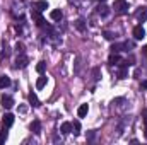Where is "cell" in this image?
Instances as JSON below:
<instances>
[{"label":"cell","mask_w":147,"mask_h":145,"mask_svg":"<svg viewBox=\"0 0 147 145\" xmlns=\"http://www.w3.org/2000/svg\"><path fill=\"white\" fill-rule=\"evenodd\" d=\"M113 9H115V12L120 14V15L128 14V3H127V0H115Z\"/></svg>","instance_id":"cell-1"},{"label":"cell","mask_w":147,"mask_h":145,"mask_svg":"<svg viewBox=\"0 0 147 145\" xmlns=\"http://www.w3.org/2000/svg\"><path fill=\"white\" fill-rule=\"evenodd\" d=\"M31 17H33V21L36 22V26H39V28L45 26V17L41 15V12H39L38 9H31Z\"/></svg>","instance_id":"cell-2"},{"label":"cell","mask_w":147,"mask_h":145,"mask_svg":"<svg viewBox=\"0 0 147 145\" xmlns=\"http://www.w3.org/2000/svg\"><path fill=\"white\" fill-rule=\"evenodd\" d=\"M28 63H29V58H28L24 53H21V55L16 58V65H14V67H16V68H26Z\"/></svg>","instance_id":"cell-3"},{"label":"cell","mask_w":147,"mask_h":145,"mask_svg":"<svg viewBox=\"0 0 147 145\" xmlns=\"http://www.w3.org/2000/svg\"><path fill=\"white\" fill-rule=\"evenodd\" d=\"M134 38H135V39H144V38H146V29H144L140 24L134 28Z\"/></svg>","instance_id":"cell-4"},{"label":"cell","mask_w":147,"mask_h":145,"mask_svg":"<svg viewBox=\"0 0 147 145\" xmlns=\"http://www.w3.org/2000/svg\"><path fill=\"white\" fill-rule=\"evenodd\" d=\"M0 103H2V106H3L5 109H10L12 106H14V99H12L10 96H5V94L2 96V99H0Z\"/></svg>","instance_id":"cell-5"},{"label":"cell","mask_w":147,"mask_h":145,"mask_svg":"<svg viewBox=\"0 0 147 145\" xmlns=\"http://www.w3.org/2000/svg\"><path fill=\"white\" fill-rule=\"evenodd\" d=\"M14 119H16V118H14V114H12V113H5V114H3V119H2V123H3V126H7V128H9V126H12V125H14Z\"/></svg>","instance_id":"cell-6"},{"label":"cell","mask_w":147,"mask_h":145,"mask_svg":"<svg viewBox=\"0 0 147 145\" xmlns=\"http://www.w3.org/2000/svg\"><path fill=\"white\" fill-rule=\"evenodd\" d=\"M110 12H111L110 7H108V5H105V3H101V5L96 9V14H98V15H101V17H106V15H110Z\"/></svg>","instance_id":"cell-7"},{"label":"cell","mask_w":147,"mask_h":145,"mask_svg":"<svg viewBox=\"0 0 147 145\" xmlns=\"http://www.w3.org/2000/svg\"><path fill=\"white\" fill-rule=\"evenodd\" d=\"M50 17H51V21L60 22V21L63 19V14H62V10H60V9H55V10H51V12H50Z\"/></svg>","instance_id":"cell-8"},{"label":"cell","mask_w":147,"mask_h":145,"mask_svg":"<svg viewBox=\"0 0 147 145\" xmlns=\"http://www.w3.org/2000/svg\"><path fill=\"white\" fill-rule=\"evenodd\" d=\"M128 75V62H121V67L118 70V79H125Z\"/></svg>","instance_id":"cell-9"},{"label":"cell","mask_w":147,"mask_h":145,"mask_svg":"<svg viewBox=\"0 0 147 145\" xmlns=\"http://www.w3.org/2000/svg\"><path fill=\"white\" fill-rule=\"evenodd\" d=\"M108 63H110V65H118V63H121L120 55H118V53H111L110 58H108Z\"/></svg>","instance_id":"cell-10"},{"label":"cell","mask_w":147,"mask_h":145,"mask_svg":"<svg viewBox=\"0 0 147 145\" xmlns=\"http://www.w3.org/2000/svg\"><path fill=\"white\" fill-rule=\"evenodd\" d=\"M60 132H62L63 135H69V133L72 132V123H69V121L62 123V126H60Z\"/></svg>","instance_id":"cell-11"},{"label":"cell","mask_w":147,"mask_h":145,"mask_svg":"<svg viewBox=\"0 0 147 145\" xmlns=\"http://www.w3.org/2000/svg\"><path fill=\"white\" fill-rule=\"evenodd\" d=\"M10 84H12L10 82V77H7V75H2L0 77V89H7Z\"/></svg>","instance_id":"cell-12"},{"label":"cell","mask_w":147,"mask_h":145,"mask_svg":"<svg viewBox=\"0 0 147 145\" xmlns=\"http://www.w3.org/2000/svg\"><path fill=\"white\" fill-rule=\"evenodd\" d=\"M135 15H137V19H139V22L147 21V7H142V10H139Z\"/></svg>","instance_id":"cell-13"},{"label":"cell","mask_w":147,"mask_h":145,"mask_svg":"<svg viewBox=\"0 0 147 145\" xmlns=\"http://www.w3.org/2000/svg\"><path fill=\"white\" fill-rule=\"evenodd\" d=\"M34 9H38L39 12L46 10V9H48V2H46V0H38L36 3H34Z\"/></svg>","instance_id":"cell-14"},{"label":"cell","mask_w":147,"mask_h":145,"mask_svg":"<svg viewBox=\"0 0 147 145\" xmlns=\"http://www.w3.org/2000/svg\"><path fill=\"white\" fill-rule=\"evenodd\" d=\"M87 113H89V106H87V104H80V106H79V109H77L79 118H84Z\"/></svg>","instance_id":"cell-15"},{"label":"cell","mask_w":147,"mask_h":145,"mask_svg":"<svg viewBox=\"0 0 147 145\" xmlns=\"http://www.w3.org/2000/svg\"><path fill=\"white\" fill-rule=\"evenodd\" d=\"M46 82H48V79H46V75H43L41 73V77L36 80V89H43L45 85H46Z\"/></svg>","instance_id":"cell-16"},{"label":"cell","mask_w":147,"mask_h":145,"mask_svg":"<svg viewBox=\"0 0 147 145\" xmlns=\"http://www.w3.org/2000/svg\"><path fill=\"white\" fill-rule=\"evenodd\" d=\"M29 103H31V106H34V108L41 106V103H39V99H38V96L34 94V92H31V94H29Z\"/></svg>","instance_id":"cell-17"},{"label":"cell","mask_w":147,"mask_h":145,"mask_svg":"<svg viewBox=\"0 0 147 145\" xmlns=\"http://www.w3.org/2000/svg\"><path fill=\"white\" fill-rule=\"evenodd\" d=\"M75 28H77L80 33H84V31H86V21H84V19H77V21H75Z\"/></svg>","instance_id":"cell-18"},{"label":"cell","mask_w":147,"mask_h":145,"mask_svg":"<svg viewBox=\"0 0 147 145\" xmlns=\"http://www.w3.org/2000/svg\"><path fill=\"white\" fill-rule=\"evenodd\" d=\"M31 132H33V133H39V132H41V123H39L38 119H34V121L31 123Z\"/></svg>","instance_id":"cell-19"},{"label":"cell","mask_w":147,"mask_h":145,"mask_svg":"<svg viewBox=\"0 0 147 145\" xmlns=\"http://www.w3.org/2000/svg\"><path fill=\"white\" fill-rule=\"evenodd\" d=\"M7 137H9V132H7V126H3L2 132H0V145L7 140Z\"/></svg>","instance_id":"cell-20"},{"label":"cell","mask_w":147,"mask_h":145,"mask_svg":"<svg viewBox=\"0 0 147 145\" xmlns=\"http://www.w3.org/2000/svg\"><path fill=\"white\" fill-rule=\"evenodd\" d=\"M45 70H46V63L45 62H39L36 65V72L38 73H45Z\"/></svg>","instance_id":"cell-21"},{"label":"cell","mask_w":147,"mask_h":145,"mask_svg":"<svg viewBox=\"0 0 147 145\" xmlns=\"http://www.w3.org/2000/svg\"><path fill=\"white\" fill-rule=\"evenodd\" d=\"M72 130H75L74 135H80V123L79 121H74L72 123Z\"/></svg>","instance_id":"cell-22"},{"label":"cell","mask_w":147,"mask_h":145,"mask_svg":"<svg viewBox=\"0 0 147 145\" xmlns=\"http://www.w3.org/2000/svg\"><path fill=\"white\" fill-rule=\"evenodd\" d=\"M16 51H17V55L24 53V44H22V43H17V44H16Z\"/></svg>","instance_id":"cell-23"},{"label":"cell","mask_w":147,"mask_h":145,"mask_svg":"<svg viewBox=\"0 0 147 145\" xmlns=\"http://www.w3.org/2000/svg\"><path fill=\"white\" fill-rule=\"evenodd\" d=\"M92 75H94V80H99V77H101V70L96 67V68L92 70Z\"/></svg>","instance_id":"cell-24"},{"label":"cell","mask_w":147,"mask_h":145,"mask_svg":"<svg viewBox=\"0 0 147 145\" xmlns=\"http://www.w3.org/2000/svg\"><path fill=\"white\" fill-rule=\"evenodd\" d=\"M105 38H106V39H113V38H116V36H113L111 33H108V31H106V33H105Z\"/></svg>","instance_id":"cell-25"},{"label":"cell","mask_w":147,"mask_h":145,"mask_svg":"<svg viewBox=\"0 0 147 145\" xmlns=\"http://www.w3.org/2000/svg\"><path fill=\"white\" fill-rule=\"evenodd\" d=\"M19 111H21V113H26V111H28V106H19Z\"/></svg>","instance_id":"cell-26"},{"label":"cell","mask_w":147,"mask_h":145,"mask_svg":"<svg viewBox=\"0 0 147 145\" xmlns=\"http://www.w3.org/2000/svg\"><path fill=\"white\" fill-rule=\"evenodd\" d=\"M142 53H144V55H146V56H147V44H146V46H144V48H142Z\"/></svg>","instance_id":"cell-27"},{"label":"cell","mask_w":147,"mask_h":145,"mask_svg":"<svg viewBox=\"0 0 147 145\" xmlns=\"http://www.w3.org/2000/svg\"><path fill=\"white\" fill-rule=\"evenodd\" d=\"M144 125H146V128H147V111H146V118H144Z\"/></svg>","instance_id":"cell-28"},{"label":"cell","mask_w":147,"mask_h":145,"mask_svg":"<svg viewBox=\"0 0 147 145\" xmlns=\"http://www.w3.org/2000/svg\"><path fill=\"white\" fill-rule=\"evenodd\" d=\"M144 137H146V138H147V128H146V133H144Z\"/></svg>","instance_id":"cell-29"},{"label":"cell","mask_w":147,"mask_h":145,"mask_svg":"<svg viewBox=\"0 0 147 145\" xmlns=\"http://www.w3.org/2000/svg\"><path fill=\"white\" fill-rule=\"evenodd\" d=\"M69 2H70V3H74V2H77V0H69Z\"/></svg>","instance_id":"cell-30"},{"label":"cell","mask_w":147,"mask_h":145,"mask_svg":"<svg viewBox=\"0 0 147 145\" xmlns=\"http://www.w3.org/2000/svg\"><path fill=\"white\" fill-rule=\"evenodd\" d=\"M96 2H106V0H96Z\"/></svg>","instance_id":"cell-31"}]
</instances>
